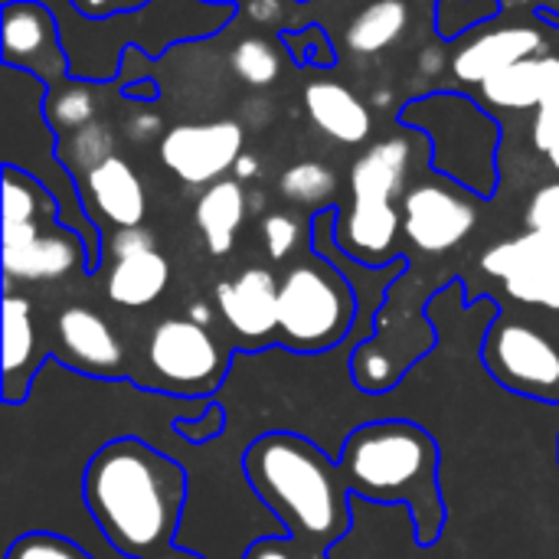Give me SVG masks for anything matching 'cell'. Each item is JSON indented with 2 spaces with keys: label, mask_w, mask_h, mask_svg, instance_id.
<instances>
[{
  "label": "cell",
  "mask_w": 559,
  "mask_h": 559,
  "mask_svg": "<svg viewBox=\"0 0 559 559\" xmlns=\"http://www.w3.org/2000/svg\"><path fill=\"white\" fill-rule=\"evenodd\" d=\"M278 190L285 200L311 210H324L337 193V177L321 160H298L278 177Z\"/></svg>",
  "instance_id": "d4e9b609"
},
{
  "label": "cell",
  "mask_w": 559,
  "mask_h": 559,
  "mask_svg": "<svg viewBox=\"0 0 559 559\" xmlns=\"http://www.w3.org/2000/svg\"><path fill=\"white\" fill-rule=\"evenodd\" d=\"M481 269L504 282L508 295L559 311V229L554 233H524L485 252Z\"/></svg>",
  "instance_id": "ba28073f"
},
{
  "label": "cell",
  "mask_w": 559,
  "mask_h": 559,
  "mask_svg": "<svg viewBox=\"0 0 559 559\" xmlns=\"http://www.w3.org/2000/svg\"><path fill=\"white\" fill-rule=\"evenodd\" d=\"M56 213L46 190L23 170L7 167L3 170V229L20 226H39Z\"/></svg>",
  "instance_id": "cb8c5ba5"
},
{
  "label": "cell",
  "mask_w": 559,
  "mask_h": 559,
  "mask_svg": "<svg viewBox=\"0 0 559 559\" xmlns=\"http://www.w3.org/2000/svg\"><path fill=\"white\" fill-rule=\"evenodd\" d=\"M246 213H249V197L236 177L216 180L200 193L193 216H197V229L213 255H226L233 249Z\"/></svg>",
  "instance_id": "ffe728a7"
},
{
  "label": "cell",
  "mask_w": 559,
  "mask_h": 559,
  "mask_svg": "<svg viewBox=\"0 0 559 559\" xmlns=\"http://www.w3.org/2000/svg\"><path fill=\"white\" fill-rule=\"evenodd\" d=\"M262 239H265L269 255H272L275 262H282V259H288V255L295 252V246H298V239H301V226H298V219L288 216V213H269V216L262 219Z\"/></svg>",
  "instance_id": "4dcf8cb0"
},
{
  "label": "cell",
  "mask_w": 559,
  "mask_h": 559,
  "mask_svg": "<svg viewBox=\"0 0 559 559\" xmlns=\"http://www.w3.org/2000/svg\"><path fill=\"white\" fill-rule=\"evenodd\" d=\"M111 154H115V138H111L108 124H102V121H92V124L72 131L62 144V157L82 170H92L95 164H102Z\"/></svg>",
  "instance_id": "f1b7e54d"
},
{
  "label": "cell",
  "mask_w": 559,
  "mask_h": 559,
  "mask_svg": "<svg viewBox=\"0 0 559 559\" xmlns=\"http://www.w3.org/2000/svg\"><path fill=\"white\" fill-rule=\"evenodd\" d=\"M246 147L239 121H200L177 124L160 138V160L187 187H210L236 167Z\"/></svg>",
  "instance_id": "9c48e42d"
},
{
  "label": "cell",
  "mask_w": 559,
  "mask_h": 559,
  "mask_svg": "<svg viewBox=\"0 0 559 559\" xmlns=\"http://www.w3.org/2000/svg\"><path fill=\"white\" fill-rule=\"evenodd\" d=\"M7 559H92L79 544L59 537V534H26L13 540L7 550Z\"/></svg>",
  "instance_id": "f546056e"
},
{
  "label": "cell",
  "mask_w": 559,
  "mask_h": 559,
  "mask_svg": "<svg viewBox=\"0 0 559 559\" xmlns=\"http://www.w3.org/2000/svg\"><path fill=\"white\" fill-rule=\"evenodd\" d=\"M46 115H49L52 128L72 134V131H79V128L95 121V95L85 85H66L56 95H49Z\"/></svg>",
  "instance_id": "4316f807"
},
{
  "label": "cell",
  "mask_w": 559,
  "mask_h": 559,
  "mask_svg": "<svg viewBox=\"0 0 559 559\" xmlns=\"http://www.w3.org/2000/svg\"><path fill=\"white\" fill-rule=\"evenodd\" d=\"M403 124L426 131L432 138V167L449 180L472 187L488 197L498 183V141L501 131L495 118L462 95H429L409 102L400 111Z\"/></svg>",
  "instance_id": "277c9868"
},
{
  "label": "cell",
  "mask_w": 559,
  "mask_h": 559,
  "mask_svg": "<svg viewBox=\"0 0 559 559\" xmlns=\"http://www.w3.org/2000/svg\"><path fill=\"white\" fill-rule=\"evenodd\" d=\"M229 62H233V72L242 82L255 85V88L272 85L278 79V72H282V52L265 36H246V39H239L233 46Z\"/></svg>",
  "instance_id": "484cf974"
},
{
  "label": "cell",
  "mask_w": 559,
  "mask_h": 559,
  "mask_svg": "<svg viewBox=\"0 0 559 559\" xmlns=\"http://www.w3.org/2000/svg\"><path fill=\"white\" fill-rule=\"evenodd\" d=\"M141 249H154V236H151L144 226L118 229V233L111 236V255H115V259L131 255V252H141Z\"/></svg>",
  "instance_id": "d590c367"
},
{
  "label": "cell",
  "mask_w": 559,
  "mask_h": 559,
  "mask_svg": "<svg viewBox=\"0 0 559 559\" xmlns=\"http://www.w3.org/2000/svg\"><path fill=\"white\" fill-rule=\"evenodd\" d=\"M36 360V321L26 298L7 295L3 301V396H13V383L29 386Z\"/></svg>",
  "instance_id": "7402d4cb"
},
{
  "label": "cell",
  "mask_w": 559,
  "mask_h": 559,
  "mask_svg": "<svg viewBox=\"0 0 559 559\" xmlns=\"http://www.w3.org/2000/svg\"><path fill=\"white\" fill-rule=\"evenodd\" d=\"M72 7H79L85 16H102L111 7H118V0H72Z\"/></svg>",
  "instance_id": "b9f144b4"
},
{
  "label": "cell",
  "mask_w": 559,
  "mask_h": 559,
  "mask_svg": "<svg viewBox=\"0 0 559 559\" xmlns=\"http://www.w3.org/2000/svg\"><path fill=\"white\" fill-rule=\"evenodd\" d=\"M485 360L495 380L521 393H554L559 390V347L527 324L491 328L485 341Z\"/></svg>",
  "instance_id": "30bf717a"
},
{
  "label": "cell",
  "mask_w": 559,
  "mask_h": 559,
  "mask_svg": "<svg viewBox=\"0 0 559 559\" xmlns=\"http://www.w3.org/2000/svg\"><path fill=\"white\" fill-rule=\"evenodd\" d=\"M298 3H308V0H298Z\"/></svg>",
  "instance_id": "7dc6e473"
},
{
  "label": "cell",
  "mask_w": 559,
  "mask_h": 559,
  "mask_svg": "<svg viewBox=\"0 0 559 559\" xmlns=\"http://www.w3.org/2000/svg\"><path fill=\"white\" fill-rule=\"evenodd\" d=\"M147 360L154 373L183 393H210L226 373V350L206 324L190 318H167L147 341Z\"/></svg>",
  "instance_id": "52a82bcc"
},
{
  "label": "cell",
  "mask_w": 559,
  "mask_h": 559,
  "mask_svg": "<svg viewBox=\"0 0 559 559\" xmlns=\"http://www.w3.org/2000/svg\"><path fill=\"white\" fill-rule=\"evenodd\" d=\"M409 26L406 0H373L347 26V49L357 56H373L393 46Z\"/></svg>",
  "instance_id": "603a6c76"
},
{
  "label": "cell",
  "mask_w": 559,
  "mask_h": 559,
  "mask_svg": "<svg viewBox=\"0 0 559 559\" xmlns=\"http://www.w3.org/2000/svg\"><path fill=\"white\" fill-rule=\"evenodd\" d=\"M377 105H380V108L390 105V92H377Z\"/></svg>",
  "instance_id": "f6af8a7d"
},
{
  "label": "cell",
  "mask_w": 559,
  "mask_h": 559,
  "mask_svg": "<svg viewBox=\"0 0 559 559\" xmlns=\"http://www.w3.org/2000/svg\"><path fill=\"white\" fill-rule=\"evenodd\" d=\"M285 39H292V52L301 59V62H314V66H331L334 62V52H331V39L321 26H308L301 33H285Z\"/></svg>",
  "instance_id": "d6a6232c"
},
{
  "label": "cell",
  "mask_w": 559,
  "mask_h": 559,
  "mask_svg": "<svg viewBox=\"0 0 559 559\" xmlns=\"http://www.w3.org/2000/svg\"><path fill=\"white\" fill-rule=\"evenodd\" d=\"M501 13L498 0H439L436 7V29L445 39H455L468 33L478 23H488L491 16Z\"/></svg>",
  "instance_id": "83f0119b"
},
{
  "label": "cell",
  "mask_w": 559,
  "mask_h": 559,
  "mask_svg": "<svg viewBox=\"0 0 559 559\" xmlns=\"http://www.w3.org/2000/svg\"><path fill=\"white\" fill-rule=\"evenodd\" d=\"M305 111L311 124L337 144H364L373 131L367 102L334 79H314L305 85Z\"/></svg>",
  "instance_id": "ac0fdd59"
},
{
  "label": "cell",
  "mask_w": 559,
  "mask_h": 559,
  "mask_svg": "<svg viewBox=\"0 0 559 559\" xmlns=\"http://www.w3.org/2000/svg\"><path fill=\"white\" fill-rule=\"evenodd\" d=\"M278 285L265 269H246L216 285V308L242 344H265L278 331Z\"/></svg>",
  "instance_id": "4fadbf2b"
},
{
  "label": "cell",
  "mask_w": 559,
  "mask_h": 559,
  "mask_svg": "<svg viewBox=\"0 0 559 559\" xmlns=\"http://www.w3.org/2000/svg\"><path fill=\"white\" fill-rule=\"evenodd\" d=\"M534 144L537 151L559 170V95L537 105L534 115Z\"/></svg>",
  "instance_id": "1f68e13d"
},
{
  "label": "cell",
  "mask_w": 559,
  "mask_h": 559,
  "mask_svg": "<svg viewBox=\"0 0 559 559\" xmlns=\"http://www.w3.org/2000/svg\"><path fill=\"white\" fill-rule=\"evenodd\" d=\"M134 3H141V0H118V7H134Z\"/></svg>",
  "instance_id": "bcb514c9"
},
{
  "label": "cell",
  "mask_w": 559,
  "mask_h": 559,
  "mask_svg": "<svg viewBox=\"0 0 559 559\" xmlns=\"http://www.w3.org/2000/svg\"><path fill=\"white\" fill-rule=\"evenodd\" d=\"M413 147L406 138H386L357 157L350 170V210L337 223V246L360 262H383L403 226V213L393 206L406 183Z\"/></svg>",
  "instance_id": "5b68a950"
},
{
  "label": "cell",
  "mask_w": 559,
  "mask_h": 559,
  "mask_svg": "<svg viewBox=\"0 0 559 559\" xmlns=\"http://www.w3.org/2000/svg\"><path fill=\"white\" fill-rule=\"evenodd\" d=\"M147 559H203V557H197V554H187V550H160V554H154V557H147Z\"/></svg>",
  "instance_id": "ee69618b"
},
{
  "label": "cell",
  "mask_w": 559,
  "mask_h": 559,
  "mask_svg": "<svg viewBox=\"0 0 559 559\" xmlns=\"http://www.w3.org/2000/svg\"><path fill=\"white\" fill-rule=\"evenodd\" d=\"M478 206L449 183H416L403 197V233L423 252H449L468 239Z\"/></svg>",
  "instance_id": "8fae6325"
},
{
  "label": "cell",
  "mask_w": 559,
  "mask_h": 559,
  "mask_svg": "<svg viewBox=\"0 0 559 559\" xmlns=\"http://www.w3.org/2000/svg\"><path fill=\"white\" fill-rule=\"evenodd\" d=\"M170 285V262L157 249L115 259L108 272V298L121 308H147Z\"/></svg>",
  "instance_id": "44dd1931"
},
{
  "label": "cell",
  "mask_w": 559,
  "mask_h": 559,
  "mask_svg": "<svg viewBox=\"0 0 559 559\" xmlns=\"http://www.w3.org/2000/svg\"><path fill=\"white\" fill-rule=\"evenodd\" d=\"M3 29V62L26 69L39 79H59L66 72L59 52L56 16L36 0H10L0 16Z\"/></svg>",
  "instance_id": "7c38bea8"
},
{
  "label": "cell",
  "mask_w": 559,
  "mask_h": 559,
  "mask_svg": "<svg viewBox=\"0 0 559 559\" xmlns=\"http://www.w3.org/2000/svg\"><path fill=\"white\" fill-rule=\"evenodd\" d=\"M82 495L118 554L147 559L167 550L177 534L187 472L141 439H115L92 455Z\"/></svg>",
  "instance_id": "6da1fadb"
},
{
  "label": "cell",
  "mask_w": 559,
  "mask_h": 559,
  "mask_svg": "<svg viewBox=\"0 0 559 559\" xmlns=\"http://www.w3.org/2000/svg\"><path fill=\"white\" fill-rule=\"evenodd\" d=\"M246 559H301L295 554V547L292 544H285V540H259V544H252L249 547V554Z\"/></svg>",
  "instance_id": "74e56055"
},
{
  "label": "cell",
  "mask_w": 559,
  "mask_h": 559,
  "mask_svg": "<svg viewBox=\"0 0 559 559\" xmlns=\"http://www.w3.org/2000/svg\"><path fill=\"white\" fill-rule=\"evenodd\" d=\"M341 472L347 488L380 504H409L416 540L432 544L442 531L439 445L413 423H370L347 436Z\"/></svg>",
  "instance_id": "3957f363"
},
{
  "label": "cell",
  "mask_w": 559,
  "mask_h": 559,
  "mask_svg": "<svg viewBox=\"0 0 559 559\" xmlns=\"http://www.w3.org/2000/svg\"><path fill=\"white\" fill-rule=\"evenodd\" d=\"M416 66H419V75L436 79V75L445 69V49H439V46H423V49H419Z\"/></svg>",
  "instance_id": "f35d334b"
},
{
  "label": "cell",
  "mask_w": 559,
  "mask_h": 559,
  "mask_svg": "<svg viewBox=\"0 0 559 559\" xmlns=\"http://www.w3.org/2000/svg\"><path fill=\"white\" fill-rule=\"evenodd\" d=\"M56 334H59V354L69 367L95 373V377L118 373L124 350L115 331L105 324V318L95 314L92 308H82V305L66 308L56 321Z\"/></svg>",
  "instance_id": "9a60e30c"
},
{
  "label": "cell",
  "mask_w": 559,
  "mask_h": 559,
  "mask_svg": "<svg viewBox=\"0 0 559 559\" xmlns=\"http://www.w3.org/2000/svg\"><path fill=\"white\" fill-rule=\"evenodd\" d=\"M85 203L92 206V213L105 223H111L115 229H131L144 223L147 213V193L141 177L134 174V167L111 154L102 164H95L92 170H85Z\"/></svg>",
  "instance_id": "2e32d148"
},
{
  "label": "cell",
  "mask_w": 559,
  "mask_h": 559,
  "mask_svg": "<svg viewBox=\"0 0 559 559\" xmlns=\"http://www.w3.org/2000/svg\"><path fill=\"white\" fill-rule=\"evenodd\" d=\"M233 174H236V180L239 183H246V180H255L259 174H262V160L255 157V154H239V160H236V167H233Z\"/></svg>",
  "instance_id": "60d3db41"
},
{
  "label": "cell",
  "mask_w": 559,
  "mask_h": 559,
  "mask_svg": "<svg viewBox=\"0 0 559 559\" xmlns=\"http://www.w3.org/2000/svg\"><path fill=\"white\" fill-rule=\"evenodd\" d=\"M481 88V98L495 108H537L559 95V56H531L498 75Z\"/></svg>",
  "instance_id": "d6986e66"
},
{
  "label": "cell",
  "mask_w": 559,
  "mask_h": 559,
  "mask_svg": "<svg viewBox=\"0 0 559 559\" xmlns=\"http://www.w3.org/2000/svg\"><path fill=\"white\" fill-rule=\"evenodd\" d=\"M160 134V115L157 111H134L131 118H128V138L131 141H151V138H157Z\"/></svg>",
  "instance_id": "8d00e7d4"
},
{
  "label": "cell",
  "mask_w": 559,
  "mask_h": 559,
  "mask_svg": "<svg viewBox=\"0 0 559 559\" xmlns=\"http://www.w3.org/2000/svg\"><path fill=\"white\" fill-rule=\"evenodd\" d=\"M219 429H223V409L219 406H210L203 413V419H197V423H177V432L190 442H206V439L219 436Z\"/></svg>",
  "instance_id": "e575fe53"
},
{
  "label": "cell",
  "mask_w": 559,
  "mask_h": 559,
  "mask_svg": "<svg viewBox=\"0 0 559 559\" xmlns=\"http://www.w3.org/2000/svg\"><path fill=\"white\" fill-rule=\"evenodd\" d=\"M354 324V295L347 282L324 265L298 262L278 285V334L298 354H321L347 337Z\"/></svg>",
  "instance_id": "8992f818"
},
{
  "label": "cell",
  "mask_w": 559,
  "mask_h": 559,
  "mask_svg": "<svg viewBox=\"0 0 559 559\" xmlns=\"http://www.w3.org/2000/svg\"><path fill=\"white\" fill-rule=\"evenodd\" d=\"M547 39L537 26L514 23V26H495L478 36H472L455 56H452V72L455 79L468 85H485L491 75L531 59L544 56Z\"/></svg>",
  "instance_id": "5bb4252c"
},
{
  "label": "cell",
  "mask_w": 559,
  "mask_h": 559,
  "mask_svg": "<svg viewBox=\"0 0 559 559\" xmlns=\"http://www.w3.org/2000/svg\"><path fill=\"white\" fill-rule=\"evenodd\" d=\"M527 229L534 233H554L559 229V180L557 183H544L531 206H527Z\"/></svg>",
  "instance_id": "836d02e7"
},
{
  "label": "cell",
  "mask_w": 559,
  "mask_h": 559,
  "mask_svg": "<svg viewBox=\"0 0 559 559\" xmlns=\"http://www.w3.org/2000/svg\"><path fill=\"white\" fill-rule=\"evenodd\" d=\"M82 262V242L59 226L3 246L7 282H59Z\"/></svg>",
  "instance_id": "e0dca14e"
},
{
  "label": "cell",
  "mask_w": 559,
  "mask_h": 559,
  "mask_svg": "<svg viewBox=\"0 0 559 559\" xmlns=\"http://www.w3.org/2000/svg\"><path fill=\"white\" fill-rule=\"evenodd\" d=\"M246 475L288 534L308 547H328L347 531V478L308 439L269 432L246 452Z\"/></svg>",
  "instance_id": "7a4b0ae2"
},
{
  "label": "cell",
  "mask_w": 559,
  "mask_h": 559,
  "mask_svg": "<svg viewBox=\"0 0 559 559\" xmlns=\"http://www.w3.org/2000/svg\"><path fill=\"white\" fill-rule=\"evenodd\" d=\"M285 10V0H249V16L255 23H275Z\"/></svg>",
  "instance_id": "ab89813d"
},
{
  "label": "cell",
  "mask_w": 559,
  "mask_h": 559,
  "mask_svg": "<svg viewBox=\"0 0 559 559\" xmlns=\"http://www.w3.org/2000/svg\"><path fill=\"white\" fill-rule=\"evenodd\" d=\"M210 318H213V311H210V305H203V301H197V305L190 308V321H197V324H210Z\"/></svg>",
  "instance_id": "7bdbcfd3"
}]
</instances>
